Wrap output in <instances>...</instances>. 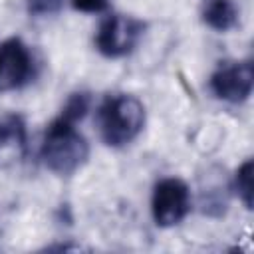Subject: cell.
Masks as SVG:
<instances>
[{
  "mask_svg": "<svg viewBox=\"0 0 254 254\" xmlns=\"http://www.w3.org/2000/svg\"><path fill=\"white\" fill-rule=\"evenodd\" d=\"M190 210V190L177 177L161 179L153 189L151 212L157 226L169 228L179 224Z\"/></svg>",
  "mask_w": 254,
  "mask_h": 254,
  "instance_id": "cell-4",
  "label": "cell"
},
{
  "mask_svg": "<svg viewBox=\"0 0 254 254\" xmlns=\"http://www.w3.org/2000/svg\"><path fill=\"white\" fill-rule=\"evenodd\" d=\"M73 8L79 12H103L109 6V0H71Z\"/></svg>",
  "mask_w": 254,
  "mask_h": 254,
  "instance_id": "cell-12",
  "label": "cell"
},
{
  "mask_svg": "<svg viewBox=\"0 0 254 254\" xmlns=\"http://www.w3.org/2000/svg\"><path fill=\"white\" fill-rule=\"evenodd\" d=\"M26 147L28 135L24 119L14 113L0 117V159H22Z\"/></svg>",
  "mask_w": 254,
  "mask_h": 254,
  "instance_id": "cell-7",
  "label": "cell"
},
{
  "mask_svg": "<svg viewBox=\"0 0 254 254\" xmlns=\"http://www.w3.org/2000/svg\"><path fill=\"white\" fill-rule=\"evenodd\" d=\"M34 75V58L20 38L0 44V93L26 85Z\"/></svg>",
  "mask_w": 254,
  "mask_h": 254,
  "instance_id": "cell-6",
  "label": "cell"
},
{
  "mask_svg": "<svg viewBox=\"0 0 254 254\" xmlns=\"http://www.w3.org/2000/svg\"><path fill=\"white\" fill-rule=\"evenodd\" d=\"M252 171H254V165H252V159H246L236 175H234V189L242 200V204L250 210L252 208Z\"/></svg>",
  "mask_w": 254,
  "mask_h": 254,
  "instance_id": "cell-10",
  "label": "cell"
},
{
  "mask_svg": "<svg viewBox=\"0 0 254 254\" xmlns=\"http://www.w3.org/2000/svg\"><path fill=\"white\" fill-rule=\"evenodd\" d=\"M26 6H28V14L30 16L42 18V16L58 14L62 10V6H64V0H28Z\"/></svg>",
  "mask_w": 254,
  "mask_h": 254,
  "instance_id": "cell-11",
  "label": "cell"
},
{
  "mask_svg": "<svg viewBox=\"0 0 254 254\" xmlns=\"http://www.w3.org/2000/svg\"><path fill=\"white\" fill-rule=\"evenodd\" d=\"M40 157L52 173L67 177L85 165L89 157V145L75 125L56 119L46 131Z\"/></svg>",
  "mask_w": 254,
  "mask_h": 254,
  "instance_id": "cell-1",
  "label": "cell"
},
{
  "mask_svg": "<svg viewBox=\"0 0 254 254\" xmlns=\"http://www.w3.org/2000/svg\"><path fill=\"white\" fill-rule=\"evenodd\" d=\"M240 20V10L232 0H204L202 4V22L216 30L228 32Z\"/></svg>",
  "mask_w": 254,
  "mask_h": 254,
  "instance_id": "cell-8",
  "label": "cell"
},
{
  "mask_svg": "<svg viewBox=\"0 0 254 254\" xmlns=\"http://www.w3.org/2000/svg\"><path fill=\"white\" fill-rule=\"evenodd\" d=\"M145 125L143 103L127 93L111 95L99 107L101 139L109 147H123L131 143Z\"/></svg>",
  "mask_w": 254,
  "mask_h": 254,
  "instance_id": "cell-2",
  "label": "cell"
},
{
  "mask_svg": "<svg viewBox=\"0 0 254 254\" xmlns=\"http://www.w3.org/2000/svg\"><path fill=\"white\" fill-rule=\"evenodd\" d=\"M210 91L228 103H242L250 97L254 85V67L252 62H230L222 64L210 75Z\"/></svg>",
  "mask_w": 254,
  "mask_h": 254,
  "instance_id": "cell-5",
  "label": "cell"
},
{
  "mask_svg": "<svg viewBox=\"0 0 254 254\" xmlns=\"http://www.w3.org/2000/svg\"><path fill=\"white\" fill-rule=\"evenodd\" d=\"M143 30L145 24L141 20L125 14H113L101 22L95 34V46L105 58H123L135 50Z\"/></svg>",
  "mask_w": 254,
  "mask_h": 254,
  "instance_id": "cell-3",
  "label": "cell"
},
{
  "mask_svg": "<svg viewBox=\"0 0 254 254\" xmlns=\"http://www.w3.org/2000/svg\"><path fill=\"white\" fill-rule=\"evenodd\" d=\"M89 103H91L89 93H83V91L71 93V95L67 97V101H65V105H64V109H62V113H60L58 119L75 125V123L81 121V119L85 117V113L89 111Z\"/></svg>",
  "mask_w": 254,
  "mask_h": 254,
  "instance_id": "cell-9",
  "label": "cell"
}]
</instances>
